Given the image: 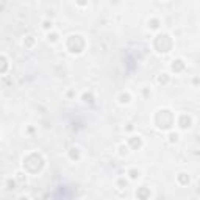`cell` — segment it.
Here are the masks:
<instances>
[{
	"label": "cell",
	"mask_w": 200,
	"mask_h": 200,
	"mask_svg": "<svg viewBox=\"0 0 200 200\" xmlns=\"http://www.w3.org/2000/svg\"><path fill=\"white\" fill-rule=\"evenodd\" d=\"M180 127H181V128H189V127H191V117H189V116H186V114L181 116V117H180Z\"/></svg>",
	"instance_id": "cell-1"
},
{
	"label": "cell",
	"mask_w": 200,
	"mask_h": 200,
	"mask_svg": "<svg viewBox=\"0 0 200 200\" xmlns=\"http://www.w3.org/2000/svg\"><path fill=\"white\" fill-rule=\"evenodd\" d=\"M167 81H169V77H167V74H161V75L158 77V83H161V85H163V83L166 85Z\"/></svg>",
	"instance_id": "cell-7"
},
{
	"label": "cell",
	"mask_w": 200,
	"mask_h": 200,
	"mask_svg": "<svg viewBox=\"0 0 200 200\" xmlns=\"http://www.w3.org/2000/svg\"><path fill=\"white\" fill-rule=\"evenodd\" d=\"M69 155H70V158H72V159H78V158H80V152H78V149H77V147L70 149Z\"/></svg>",
	"instance_id": "cell-4"
},
{
	"label": "cell",
	"mask_w": 200,
	"mask_h": 200,
	"mask_svg": "<svg viewBox=\"0 0 200 200\" xmlns=\"http://www.w3.org/2000/svg\"><path fill=\"white\" fill-rule=\"evenodd\" d=\"M8 67V63H7V59H5L3 57H0V72H5Z\"/></svg>",
	"instance_id": "cell-5"
},
{
	"label": "cell",
	"mask_w": 200,
	"mask_h": 200,
	"mask_svg": "<svg viewBox=\"0 0 200 200\" xmlns=\"http://www.w3.org/2000/svg\"><path fill=\"white\" fill-rule=\"evenodd\" d=\"M170 142H177L178 141V135H177V133H170Z\"/></svg>",
	"instance_id": "cell-11"
},
{
	"label": "cell",
	"mask_w": 200,
	"mask_h": 200,
	"mask_svg": "<svg viewBox=\"0 0 200 200\" xmlns=\"http://www.w3.org/2000/svg\"><path fill=\"white\" fill-rule=\"evenodd\" d=\"M77 3H78L80 7H85V5H88V0H77Z\"/></svg>",
	"instance_id": "cell-15"
},
{
	"label": "cell",
	"mask_w": 200,
	"mask_h": 200,
	"mask_svg": "<svg viewBox=\"0 0 200 200\" xmlns=\"http://www.w3.org/2000/svg\"><path fill=\"white\" fill-rule=\"evenodd\" d=\"M130 144L133 146V149H138V147H141V138L139 136H133L131 139H130Z\"/></svg>",
	"instance_id": "cell-3"
},
{
	"label": "cell",
	"mask_w": 200,
	"mask_h": 200,
	"mask_svg": "<svg viewBox=\"0 0 200 200\" xmlns=\"http://www.w3.org/2000/svg\"><path fill=\"white\" fill-rule=\"evenodd\" d=\"M49 41L57 42V41H58V35H57V33H53V35H49Z\"/></svg>",
	"instance_id": "cell-12"
},
{
	"label": "cell",
	"mask_w": 200,
	"mask_h": 200,
	"mask_svg": "<svg viewBox=\"0 0 200 200\" xmlns=\"http://www.w3.org/2000/svg\"><path fill=\"white\" fill-rule=\"evenodd\" d=\"M27 38H28V39H27V46H31L33 41H35V39H33V36H27Z\"/></svg>",
	"instance_id": "cell-16"
},
{
	"label": "cell",
	"mask_w": 200,
	"mask_h": 200,
	"mask_svg": "<svg viewBox=\"0 0 200 200\" xmlns=\"http://www.w3.org/2000/svg\"><path fill=\"white\" fill-rule=\"evenodd\" d=\"M158 24H159L158 20H152V22H149V27H152V28H158V27H159Z\"/></svg>",
	"instance_id": "cell-13"
},
{
	"label": "cell",
	"mask_w": 200,
	"mask_h": 200,
	"mask_svg": "<svg viewBox=\"0 0 200 200\" xmlns=\"http://www.w3.org/2000/svg\"><path fill=\"white\" fill-rule=\"evenodd\" d=\"M180 181L183 185H186V183L189 181V177H186V174H180Z\"/></svg>",
	"instance_id": "cell-9"
},
{
	"label": "cell",
	"mask_w": 200,
	"mask_h": 200,
	"mask_svg": "<svg viewBox=\"0 0 200 200\" xmlns=\"http://www.w3.org/2000/svg\"><path fill=\"white\" fill-rule=\"evenodd\" d=\"M128 174H130L131 178H138V177H139V170H135V169H133V170L128 172Z\"/></svg>",
	"instance_id": "cell-10"
},
{
	"label": "cell",
	"mask_w": 200,
	"mask_h": 200,
	"mask_svg": "<svg viewBox=\"0 0 200 200\" xmlns=\"http://www.w3.org/2000/svg\"><path fill=\"white\" fill-rule=\"evenodd\" d=\"M83 100H85L86 103H92V96L91 94H83Z\"/></svg>",
	"instance_id": "cell-8"
},
{
	"label": "cell",
	"mask_w": 200,
	"mask_h": 200,
	"mask_svg": "<svg viewBox=\"0 0 200 200\" xmlns=\"http://www.w3.org/2000/svg\"><path fill=\"white\" fill-rule=\"evenodd\" d=\"M119 99H120V103H128L131 97H130V94L127 92V94H120V97H119Z\"/></svg>",
	"instance_id": "cell-6"
},
{
	"label": "cell",
	"mask_w": 200,
	"mask_h": 200,
	"mask_svg": "<svg viewBox=\"0 0 200 200\" xmlns=\"http://www.w3.org/2000/svg\"><path fill=\"white\" fill-rule=\"evenodd\" d=\"M183 67H185V64H183L181 59H177V61H174V64H172V70L174 72H180Z\"/></svg>",
	"instance_id": "cell-2"
},
{
	"label": "cell",
	"mask_w": 200,
	"mask_h": 200,
	"mask_svg": "<svg viewBox=\"0 0 200 200\" xmlns=\"http://www.w3.org/2000/svg\"><path fill=\"white\" fill-rule=\"evenodd\" d=\"M52 22H49V20H46V22H44V28H46V30H49V28H52Z\"/></svg>",
	"instance_id": "cell-14"
}]
</instances>
